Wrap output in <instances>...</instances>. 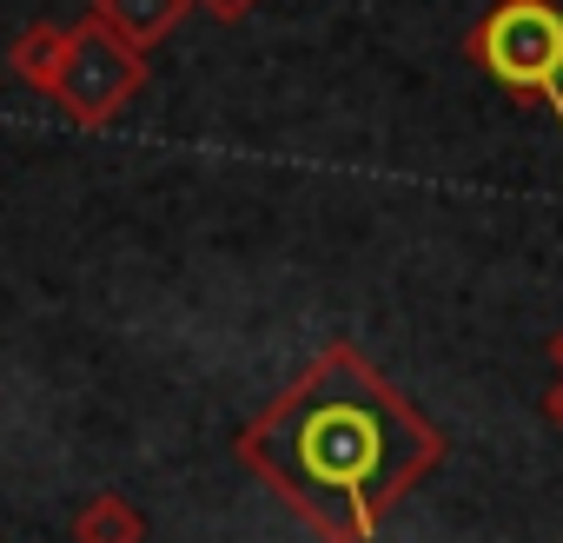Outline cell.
Returning <instances> with one entry per match:
<instances>
[{"label": "cell", "mask_w": 563, "mask_h": 543, "mask_svg": "<svg viewBox=\"0 0 563 543\" xmlns=\"http://www.w3.org/2000/svg\"><path fill=\"white\" fill-rule=\"evenodd\" d=\"M232 451L319 543H378L385 517L444 464L451 444L365 358V345L339 339L239 424Z\"/></svg>", "instance_id": "1"}, {"label": "cell", "mask_w": 563, "mask_h": 543, "mask_svg": "<svg viewBox=\"0 0 563 543\" xmlns=\"http://www.w3.org/2000/svg\"><path fill=\"white\" fill-rule=\"evenodd\" d=\"M471 67L563 126V0H490L464 34Z\"/></svg>", "instance_id": "2"}, {"label": "cell", "mask_w": 563, "mask_h": 543, "mask_svg": "<svg viewBox=\"0 0 563 543\" xmlns=\"http://www.w3.org/2000/svg\"><path fill=\"white\" fill-rule=\"evenodd\" d=\"M146 93V54L140 47H126L107 21H80V27H67V60H60V80H54V107L74 120V126H87V133H100V126H113L133 100Z\"/></svg>", "instance_id": "3"}, {"label": "cell", "mask_w": 563, "mask_h": 543, "mask_svg": "<svg viewBox=\"0 0 563 543\" xmlns=\"http://www.w3.org/2000/svg\"><path fill=\"white\" fill-rule=\"evenodd\" d=\"M192 8H199V0H93L87 14H93V21H107L126 47L153 54V47H159V41H166Z\"/></svg>", "instance_id": "4"}, {"label": "cell", "mask_w": 563, "mask_h": 543, "mask_svg": "<svg viewBox=\"0 0 563 543\" xmlns=\"http://www.w3.org/2000/svg\"><path fill=\"white\" fill-rule=\"evenodd\" d=\"M74 543H146V510L120 490H93L74 517H67Z\"/></svg>", "instance_id": "5"}, {"label": "cell", "mask_w": 563, "mask_h": 543, "mask_svg": "<svg viewBox=\"0 0 563 543\" xmlns=\"http://www.w3.org/2000/svg\"><path fill=\"white\" fill-rule=\"evenodd\" d=\"M60 60H67V27H60V21H34V27L14 34V47H8V74L27 80L34 93H54Z\"/></svg>", "instance_id": "6"}, {"label": "cell", "mask_w": 563, "mask_h": 543, "mask_svg": "<svg viewBox=\"0 0 563 543\" xmlns=\"http://www.w3.org/2000/svg\"><path fill=\"white\" fill-rule=\"evenodd\" d=\"M199 8H206L212 21H245V14L258 8V0H199Z\"/></svg>", "instance_id": "7"}, {"label": "cell", "mask_w": 563, "mask_h": 543, "mask_svg": "<svg viewBox=\"0 0 563 543\" xmlns=\"http://www.w3.org/2000/svg\"><path fill=\"white\" fill-rule=\"evenodd\" d=\"M543 418H550V424H556V431H563V378H556V385H550V391H543Z\"/></svg>", "instance_id": "8"}, {"label": "cell", "mask_w": 563, "mask_h": 543, "mask_svg": "<svg viewBox=\"0 0 563 543\" xmlns=\"http://www.w3.org/2000/svg\"><path fill=\"white\" fill-rule=\"evenodd\" d=\"M550 365H556V378H563V325H556V339H550Z\"/></svg>", "instance_id": "9"}]
</instances>
